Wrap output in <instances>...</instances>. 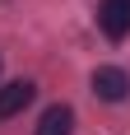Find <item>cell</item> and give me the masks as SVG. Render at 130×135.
<instances>
[{"label":"cell","instance_id":"7a4b0ae2","mask_svg":"<svg viewBox=\"0 0 130 135\" xmlns=\"http://www.w3.org/2000/svg\"><path fill=\"white\" fill-rule=\"evenodd\" d=\"M98 28H102L112 42H121L130 33V0H102V5H98Z\"/></svg>","mask_w":130,"mask_h":135},{"label":"cell","instance_id":"6da1fadb","mask_svg":"<svg viewBox=\"0 0 130 135\" xmlns=\"http://www.w3.org/2000/svg\"><path fill=\"white\" fill-rule=\"evenodd\" d=\"M93 93L102 98V103H126L130 75H126V70H116V65H98V70H93Z\"/></svg>","mask_w":130,"mask_h":135},{"label":"cell","instance_id":"3957f363","mask_svg":"<svg viewBox=\"0 0 130 135\" xmlns=\"http://www.w3.org/2000/svg\"><path fill=\"white\" fill-rule=\"evenodd\" d=\"M33 93H37V84H28V79H14L0 89V121H9V117H19V112L33 103Z\"/></svg>","mask_w":130,"mask_h":135},{"label":"cell","instance_id":"277c9868","mask_svg":"<svg viewBox=\"0 0 130 135\" xmlns=\"http://www.w3.org/2000/svg\"><path fill=\"white\" fill-rule=\"evenodd\" d=\"M70 131H74V112L65 107V103H56V107L42 112V121H37L33 135H70Z\"/></svg>","mask_w":130,"mask_h":135}]
</instances>
